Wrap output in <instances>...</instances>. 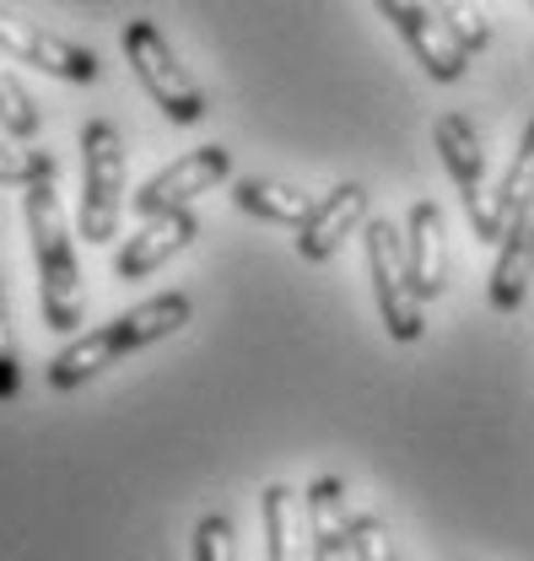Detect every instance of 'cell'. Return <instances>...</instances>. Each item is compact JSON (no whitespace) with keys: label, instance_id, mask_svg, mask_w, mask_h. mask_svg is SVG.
<instances>
[{"label":"cell","instance_id":"3957f363","mask_svg":"<svg viewBox=\"0 0 534 561\" xmlns=\"http://www.w3.org/2000/svg\"><path fill=\"white\" fill-rule=\"evenodd\" d=\"M120 44H125V60H130V70L140 76V87L151 92V103H157L173 125H201L211 103H205L201 81L179 66V55H173V44L162 38V27H157L151 16H130L125 33H120Z\"/></svg>","mask_w":534,"mask_h":561},{"label":"cell","instance_id":"603a6c76","mask_svg":"<svg viewBox=\"0 0 534 561\" xmlns=\"http://www.w3.org/2000/svg\"><path fill=\"white\" fill-rule=\"evenodd\" d=\"M356 561H400L378 513H356Z\"/></svg>","mask_w":534,"mask_h":561},{"label":"cell","instance_id":"277c9868","mask_svg":"<svg viewBox=\"0 0 534 561\" xmlns=\"http://www.w3.org/2000/svg\"><path fill=\"white\" fill-rule=\"evenodd\" d=\"M125 221V140L109 119L81 125V238L109 243Z\"/></svg>","mask_w":534,"mask_h":561},{"label":"cell","instance_id":"ac0fdd59","mask_svg":"<svg viewBox=\"0 0 534 561\" xmlns=\"http://www.w3.org/2000/svg\"><path fill=\"white\" fill-rule=\"evenodd\" d=\"M0 130L16 140H33L44 130V114H38V103L27 98V87L11 76V70L0 66Z\"/></svg>","mask_w":534,"mask_h":561},{"label":"cell","instance_id":"d6986e66","mask_svg":"<svg viewBox=\"0 0 534 561\" xmlns=\"http://www.w3.org/2000/svg\"><path fill=\"white\" fill-rule=\"evenodd\" d=\"M427 5L443 16V27L459 38L465 55H480V49L491 44V27H486V16L475 11V0H427Z\"/></svg>","mask_w":534,"mask_h":561},{"label":"cell","instance_id":"ffe728a7","mask_svg":"<svg viewBox=\"0 0 534 561\" xmlns=\"http://www.w3.org/2000/svg\"><path fill=\"white\" fill-rule=\"evenodd\" d=\"M60 162L55 151H38V146H0V184H38V179H55Z\"/></svg>","mask_w":534,"mask_h":561},{"label":"cell","instance_id":"7402d4cb","mask_svg":"<svg viewBox=\"0 0 534 561\" xmlns=\"http://www.w3.org/2000/svg\"><path fill=\"white\" fill-rule=\"evenodd\" d=\"M22 389V367H16V335H11V302L0 286V405H11Z\"/></svg>","mask_w":534,"mask_h":561},{"label":"cell","instance_id":"9a60e30c","mask_svg":"<svg viewBox=\"0 0 534 561\" xmlns=\"http://www.w3.org/2000/svg\"><path fill=\"white\" fill-rule=\"evenodd\" d=\"M260 518H265V561H314L308 496H297L292 486H265Z\"/></svg>","mask_w":534,"mask_h":561},{"label":"cell","instance_id":"30bf717a","mask_svg":"<svg viewBox=\"0 0 534 561\" xmlns=\"http://www.w3.org/2000/svg\"><path fill=\"white\" fill-rule=\"evenodd\" d=\"M362 216H367V190H362V184H334L325 201H314L308 221L297 227V254H303L308 265L334 260V249L362 227Z\"/></svg>","mask_w":534,"mask_h":561},{"label":"cell","instance_id":"9c48e42d","mask_svg":"<svg viewBox=\"0 0 534 561\" xmlns=\"http://www.w3.org/2000/svg\"><path fill=\"white\" fill-rule=\"evenodd\" d=\"M373 5L395 22V33L410 44V55L421 60V70H427L432 81H459V76H465L469 55L459 49V38L443 27V16H438L427 0H373Z\"/></svg>","mask_w":534,"mask_h":561},{"label":"cell","instance_id":"5b68a950","mask_svg":"<svg viewBox=\"0 0 534 561\" xmlns=\"http://www.w3.org/2000/svg\"><path fill=\"white\" fill-rule=\"evenodd\" d=\"M367 276H373V291H378V313H384V330L395 341H421L427 319H421V291L410 280V260H405L400 227L395 221H367Z\"/></svg>","mask_w":534,"mask_h":561},{"label":"cell","instance_id":"8992f818","mask_svg":"<svg viewBox=\"0 0 534 561\" xmlns=\"http://www.w3.org/2000/svg\"><path fill=\"white\" fill-rule=\"evenodd\" d=\"M432 140H438V157H443L448 179L459 184V201H465V210H469L475 238H480V243H502L508 221L497 216V195H491V184H486V151H480L475 125H469L465 114H443Z\"/></svg>","mask_w":534,"mask_h":561},{"label":"cell","instance_id":"5bb4252c","mask_svg":"<svg viewBox=\"0 0 534 561\" xmlns=\"http://www.w3.org/2000/svg\"><path fill=\"white\" fill-rule=\"evenodd\" d=\"M443 238H448L443 232V210L432 201H416L410 206V227H405V260H410V280H416V291L427 302L443 297V286H448V243Z\"/></svg>","mask_w":534,"mask_h":561},{"label":"cell","instance_id":"ba28073f","mask_svg":"<svg viewBox=\"0 0 534 561\" xmlns=\"http://www.w3.org/2000/svg\"><path fill=\"white\" fill-rule=\"evenodd\" d=\"M227 173H232V151H227V146H195V151H184L179 162H168L157 179H146L140 195L130 201V210L140 221H146V216H162V210H179V206H190L195 195L216 190Z\"/></svg>","mask_w":534,"mask_h":561},{"label":"cell","instance_id":"6da1fadb","mask_svg":"<svg viewBox=\"0 0 534 561\" xmlns=\"http://www.w3.org/2000/svg\"><path fill=\"white\" fill-rule=\"evenodd\" d=\"M190 313H195V302H190L184 291H162V297H151V302H135L130 313H120V319H109L103 330L76 335L66 351H55V362L44 367V378H49V389H60V394H66V389H81L87 378H98V373L114 367L120 356L179 335V330L190 324Z\"/></svg>","mask_w":534,"mask_h":561},{"label":"cell","instance_id":"e0dca14e","mask_svg":"<svg viewBox=\"0 0 534 561\" xmlns=\"http://www.w3.org/2000/svg\"><path fill=\"white\" fill-rule=\"evenodd\" d=\"M530 201H534V119H530V130H524V140H519V151H513V168H508L502 190H497V216L513 221Z\"/></svg>","mask_w":534,"mask_h":561},{"label":"cell","instance_id":"4fadbf2b","mask_svg":"<svg viewBox=\"0 0 534 561\" xmlns=\"http://www.w3.org/2000/svg\"><path fill=\"white\" fill-rule=\"evenodd\" d=\"M308 496V524H314V561H356V513L345 502L340 476H319Z\"/></svg>","mask_w":534,"mask_h":561},{"label":"cell","instance_id":"52a82bcc","mask_svg":"<svg viewBox=\"0 0 534 561\" xmlns=\"http://www.w3.org/2000/svg\"><path fill=\"white\" fill-rule=\"evenodd\" d=\"M0 55H11V60H22V66H38L44 76L76 81V87H92L98 70H103L92 49L70 44V38L38 27V22H27V16H16V11H5V5H0Z\"/></svg>","mask_w":534,"mask_h":561},{"label":"cell","instance_id":"2e32d148","mask_svg":"<svg viewBox=\"0 0 534 561\" xmlns=\"http://www.w3.org/2000/svg\"><path fill=\"white\" fill-rule=\"evenodd\" d=\"M232 201H238V210H249L260 221H275V227H303L308 210H314V201L303 190H292L281 179H260V173L254 179H238L232 184Z\"/></svg>","mask_w":534,"mask_h":561},{"label":"cell","instance_id":"44dd1931","mask_svg":"<svg viewBox=\"0 0 534 561\" xmlns=\"http://www.w3.org/2000/svg\"><path fill=\"white\" fill-rule=\"evenodd\" d=\"M195 561H238V540H232V518L227 513H205L195 529Z\"/></svg>","mask_w":534,"mask_h":561},{"label":"cell","instance_id":"7c38bea8","mask_svg":"<svg viewBox=\"0 0 534 561\" xmlns=\"http://www.w3.org/2000/svg\"><path fill=\"white\" fill-rule=\"evenodd\" d=\"M190 238H195V216H190V206L162 210V216H146L140 232L114 254V271H120L125 280H146L157 265H168Z\"/></svg>","mask_w":534,"mask_h":561},{"label":"cell","instance_id":"7a4b0ae2","mask_svg":"<svg viewBox=\"0 0 534 561\" xmlns=\"http://www.w3.org/2000/svg\"><path fill=\"white\" fill-rule=\"evenodd\" d=\"M22 210H27V238H33V271H38L44 324L70 335V330L81 324V271H76V243H70L66 206H60L55 179L27 184Z\"/></svg>","mask_w":534,"mask_h":561},{"label":"cell","instance_id":"8fae6325","mask_svg":"<svg viewBox=\"0 0 534 561\" xmlns=\"http://www.w3.org/2000/svg\"><path fill=\"white\" fill-rule=\"evenodd\" d=\"M534 286V201L502 232L497 243V265H491V308L497 313H519L530 302Z\"/></svg>","mask_w":534,"mask_h":561}]
</instances>
